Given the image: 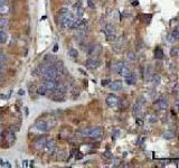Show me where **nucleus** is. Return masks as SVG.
Returning <instances> with one entry per match:
<instances>
[{"instance_id":"obj_16","label":"nucleus","mask_w":179,"mask_h":168,"mask_svg":"<svg viewBox=\"0 0 179 168\" xmlns=\"http://www.w3.org/2000/svg\"><path fill=\"white\" fill-rule=\"evenodd\" d=\"M122 86H123V83L121 81H114L110 84V88L112 91H120L122 90Z\"/></svg>"},{"instance_id":"obj_46","label":"nucleus","mask_w":179,"mask_h":168,"mask_svg":"<svg viewBox=\"0 0 179 168\" xmlns=\"http://www.w3.org/2000/svg\"><path fill=\"white\" fill-rule=\"evenodd\" d=\"M119 163H120V160H119V159H115V160H114V164H113V166H118V165H119Z\"/></svg>"},{"instance_id":"obj_42","label":"nucleus","mask_w":179,"mask_h":168,"mask_svg":"<svg viewBox=\"0 0 179 168\" xmlns=\"http://www.w3.org/2000/svg\"><path fill=\"white\" fill-rule=\"evenodd\" d=\"M82 158H83V154H82V153H77L76 159H82Z\"/></svg>"},{"instance_id":"obj_49","label":"nucleus","mask_w":179,"mask_h":168,"mask_svg":"<svg viewBox=\"0 0 179 168\" xmlns=\"http://www.w3.org/2000/svg\"><path fill=\"white\" fill-rule=\"evenodd\" d=\"M176 108H177V111L179 112V103H178V102L176 103Z\"/></svg>"},{"instance_id":"obj_22","label":"nucleus","mask_w":179,"mask_h":168,"mask_svg":"<svg viewBox=\"0 0 179 168\" xmlns=\"http://www.w3.org/2000/svg\"><path fill=\"white\" fill-rule=\"evenodd\" d=\"M154 57H156L157 60H161V58L164 57V51H162L161 47H157V48L154 50Z\"/></svg>"},{"instance_id":"obj_23","label":"nucleus","mask_w":179,"mask_h":168,"mask_svg":"<svg viewBox=\"0 0 179 168\" xmlns=\"http://www.w3.org/2000/svg\"><path fill=\"white\" fill-rule=\"evenodd\" d=\"M68 56L72 58V60H75L78 57V52H77V50L75 48H69L68 50Z\"/></svg>"},{"instance_id":"obj_4","label":"nucleus","mask_w":179,"mask_h":168,"mask_svg":"<svg viewBox=\"0 0 179 168\" xmlns=\"http://www.w3.org/2000/svg\"><path fill=\"white\" fill-rule=\"evenodd\" d=\"M146 98L143 96H139L136 101V103L133 105V114L136 116H138L142 112V109H143V105L146 104Z\"/></svg>"},{"instance_id":"obj_17","label":"nucleus","mask_w":179,"mask_h":168,"mask_svg":"<svg viewBox=\"0 0 179 168\" xmlns=\"http://www.w3.org/2000/svg\"><path fill=\"white\" fill-rule=\"evenodd\" d=\"M103 31H104V34H105V35L115 34V27H114V25H112V24H108V25H105L104 29H103Z\"/></svg>"},{"instance_id":"obj_15","label":"nucleus","mask_w":179,"mask_h":168,"mask_svg":"<svg viewBox=\"0 0 179 168\" xmlns=\"http://www.w3.org/2000/svg\"><path fill=\"white\" fill-rule=\"evenodd\" d=\"M118 74L119 75H121V76H123V78H126V76H128L131 74V71H130V68H129L127 65L124 64L120 70H119V72H118Z\"/></svg>"},{"instance_id":"obj_2","label":"nucleus","mask_w":179,"mask_h":168,"mask_svg":"<svg viewBox=\"0 0 179 168\" xmlns=\"http://www.w3.org/2000/svg\"><path fill=\"white\" fill-rule=\"evenodd\" d=\"M55 124H56V118H51V119L49 118L47 120L39 119L34 124L33 129L35 130L36 132H38V133H45V132L49 131Z\"/></svg>"},{"instance_id":"obj_38","label":"nucleus","mask_w":179,"mask_h":168,"mask_svg":"<svg viewBox=\"0 0 179 168\" xmlns=\"http://www.w3.org/2000/svg\"><path fill=\"white\" fill-rule=\"evenodd\" d=\"M136 122H137V124H138L139 127H142V126H143V120H141L140 118H138V119L136 120Z\"/></svg>"},{"instance_id":"obj_12","label":"nucleus","mask_w":179,"mask_h":168,"mask_svg":"<svg viewBox=\"0 0 179 168\" xmlns=\"http://www.w3.org/2000/svg\"><path fill=\"white\" fill-rule=\"evenodd\" d=\"M100 61L99 60H95V58H89L87 61H86V67L90 68V70H95V68H98L99 66H100Z\"/></svg>"},{"instance_id":"obj_43","label":"nucleus","mask_w":179,"mask_h":168,"mask_svg":"<svg viewBox=\"0 0 179 168\" xmlns=\"http://www.w3.org/2000/svg\"><path fill=\"white\" fill-rule=\"evenodd\" d=\"M143 142H144V138H143V137H141L140 139H139V141H138V145H142Z\"/></svg>"},{"instance_id":"obj_14","label":"nucleus","mask_w":179,"mask_h":168,"mask_svg":"<svg viewBox=\"0 0 179 168\" xmlns=\"http://www.w3.org/2000/svg\"><path fill=\"white\" fill-rule=\"evenodd\" d=\"M46 142H47V138H45V137L38 138V139L35 141V148H36L37 150H41V149H44V147H45V145H46Z\"/></svg>"},{"instance_id":"obj_7","label":"nucleus","mask_w":179,"mask_h":168,"mask_svg":"<svg viewBox=\"0 0 179 168\" xmlns=\"http://www.w3.org/2000/svg\"><path fill=\"white\" fill-rule=\"evenodd\" d=\"M102 52V46L99 44H94L91 45L87 50V55L89 56H99Z\"/></svg>"},{"instance_id":"obj_40","label":"nucleus","mask_w":179,"mask_h":168,"mask_svg":"<svg viewBox=\"0 0 179 168\" xmlns=\"http://www.w3.org/2000/svg\"><path fill=\"white\" fill-rule=\"evenodd\" d=\"M167 40H168V41H170V43H174V41H175V38H174V37H172V35L170 34V35L167 37Z\"/></svg>"},{"instance_id":"obj_50","label":"nucleus","mask_w":179,"mask_h":168,"mask_svg":"<svg viewBox=\"0 0 179 168\" xmlns=\"http://www.w3.org/2000/svg\"><path fill=\"white\" fill-rule=\"evenodd\" d=\"M0 137H1V135H0Z\"/></svg>"},{"instance_id":"obj_33","label":"nucleus","mask_w":179,"mask_h":168,"mask_svg":"<svg viewBox=\"0 0 179 168\" xmlns=\"http://www.w3.org/2000/svg\"><path fill=\"white\" fill-rule=\"evenodd\" d=\"M87 6H89L91 9H95V2L93 0H87Z\"/></svg>"},{"instance_id":"obj_21","label":"nucleus","mask_w":179,"mask_h":168,"mask_svg":"<svg viewBox=\"0 0 179 168\" xmlns=\"http://www.w3.org/2000/svg\"><path fill=\"white\" fill-rule=\"evenodd\" d=\"M151 83L154 86H158L161 83V78L158 74H154V76H151Z\"/></svg>"},{"instance_id":"obj_9","label":"nucleus","mask_w":179,"mask_h":168,"mask_svg":"<svg viewBox=\"0 0 179 168\" xmlns=\"http://www.w3.org/2000/svg\"><path fill=\"white\" fill-rule=\"evenodd\" d=\"M44 150L47 154H53L56 150V141L54 139H47V142L44 147Z\"/></svg>"},{"instance_id":"obj_30","label":"nucleus","mask_w":179,"mask_h":168,"mask_svg":"<svg viewBox=\"0 0 179 168\" xmlns=\"http://www.w3.org/2000/svg\"><path fill=\"white\" fill-rule=\"evenodd\" d=\"M124 64H126V63H124V62H122V61L118 62V63L115 64V66H114V71L116 72V73H118V72H119V70H120V68H121V67H122V66H123Z\"/></svg>"},{"instance_id":"obj_29","label":"nucleus","mask_w":179,"mask_h":168,"mask_svg":"<svg viewBox=\"0 0 179 168\" xmlns=\"http://www.w3.org/2000/svg\"><path fill=\"white\" fill-rule=\"evenodd\" d=\"M171 35H172V37L175 38V40H178L179 39V28L174 29V30L171 31Z\"/></svg>"},{"instance_id":"obj_45","label":"nucleus","mask_w":179,"mask_h":168,"mask_svg":"<svg viewBox=\"0 0 179 168\" xmlns=\"http://www.w3.org/2000/svg\"><path fill=\"white\" fill-rule=\"evenodd\" d=\"M53 51H54V52H57V51H58V45H57V44H56V45L54 46V48H53Z\"/></svg>"},{"instance_id":"obj_18","label":"nucleus","mask_w":179,"mask_h":168,"mask_svg":"<svg viewBox=\"0 0 179 168\" xmlns=\"http://www.w3.org/2000/svg\"><path fill=\"white\" fill-rule=\"evenodd\" d=\"M85 35H86V30H75V33H74V37H75L76 40L84 39Z\"/></svg>"},{"instance_id":"obj_1","label":"nucleus","mask_w":179,"mask_h":168,"mask_svg":"<svg viewBox=\"0 0 179 168\" xmlns=\"http://www.w3.org/2000/svg\"><path fill=\"white\" fill-rule=\"evenodd\" d=\"M75 19L76 18L74 17V15L69 13L66 7H63L58 10V23L63 29H71L73 27Z\"/></svg>"},{"instance_id":"obj_44","label":"nucleus","mask_w":179,"mask_h":168,"mask_svg":"<svg viewBox=\"0 0 179 168\" xmlns=\"http://www.w3.org/2000/svg\"><path fill=\"white\" fill-rule=\"evenodd\" d=\"M78 72H81L83 75H86V72H85L84 70H82V68H78Z\"/></svg>"},{"instance_id":"obj_13","label":"nucleus","mask_w":179,"mask_h":168,"mask_svg":"<svg viewBox=\"0 0 179 168\" xmlns=\"http://www.w3.org/2000/svg\"><path fill=\"white\" fill-rule=\"evenodd\" d=\"M154 105L159 109V110H166L167 106H168V102H167V100L165 98H159L156 102H154Z\"/></svg>"},{"instance_id":"obj_41","label":"nucleus","mask_w":179,"mask_h":168,"mask_svg":"<svg viewBox=\"0 0 179 168\" xmlns=\"http://www.w3.org/2000/svg\"><path fill=\"white\" fill-rule=\"evenodd\" d=\"M104 157H105V158H112V155H111L110 151H105V153H104Z\"/></svg>"},{"instance_id":"obj_8","label":"nucleus","mask_w":179,"mask_h":168,"mask_svg":"<svg viewBox=\"0 0 179 168\" xmlns=\"http://www.w3.org/2000/svg\"><path fill=\"white\" fill-rule=\"evenodd\" d=\"M119 98L118 96H115L113 94H110V95H108L106 96V99H105V103L108 106H110V108H115L118 104H119Z\"/></svg>"},{"instance_id":"obj_37","label":"nucleus","mask_w":179,"mask_h":168,"mask_svg":"<svg viewBox=\"0 0 179 168\" xmlns=\"http://www.w3.org/2000/svg\"><path fill=\"white\" fill-rule=\"evenodd\" d=\"M110 82H111L110 80H102V82H101V85H102V86H106V85H108Z\"/></svg>"},{"instance_id":"obj_19","label":"nucleus","mask_w":179,"mask_h":168,"mask_svg":"<svg viewBox=\"0 0 179 168\" xmlns=\"http://www.w3.org/2000/svg\"><path fill=\"white\" fill-rule=\"evenodd\" d=\"M55 62V57L54 55H46L43 60V64H46V65H53V63Z\"/></svg>"},{"instance_id":"obj_48","label":"nucleus","mask_w":179,"mask_h":168,"mask_svg":"<svg viewBox=\"0 0 179 168\" xmlns=\"http://www.w3.org/2000/svg\"><path fill=\"white\" fill-rule=\"evenodd\" d=\"M19 94H20V95H23V94H25V92H24L23 90H19Z\"/></svg>"},{"instance_id":"obj_31","label":"nucleus","mask_w":179,"mask_h":168,"mask_svg":"<svg viewBox=\"0 0 179 168\" xmlns=\"http://www.w3.org/2000/svg\"><path fill=\"white\" fill-rule=\"evenodd\" d=\"M106 40H108V41H115V40H116V35H115V34L106 35Z\"/></svg>"},{"instance_id":"obj_11","label":"nucleus","mask_w":179,"mask_h":168,"mask_svg":"<svg viewBox=\"0 0 179 168\" xmlns=\"http://www.w3.org/2000/svg\"><path fill=\"white\" fill-rule=\"evenodd\" d=\"M53 66L55 67V70L57 71L58 74H65L66 73V68H65L64 63L62 61H55L53 63Z\"/></svg>"},{"instance_id":"obj_3","label":"nucleus","mask_w":179,"mask_h":168,"mask_svg":"<svg viewBox=\"0 0 179 168\" xmlns=\"http://www.w3.org/2000/svg\"><path fill=\"white\" fill-rule=\"evenodd\" d=\"M84 131H85V136L93 140H101L103 137L102 127H93L89 129H84Z\"/></svg>"},{"instance_id":"obj_27","label":"nucleus","mask_w":179,"mask_h":168,"mask_svg":"<svg viewBox=\"0 0 179 168\" xmlns=\"http://www.w3.org/2000/svg\"><path fill=\"white\" fill-rule=\"evenodd\" d=\"M8 13H9V6H8V3H5V5L0 6V13L7 15Z\"/></svg>"},{"instance_id":"obj_10","label":"nucleus","mask_w":179,"mask_h":168,"mask_svg":"<svg viewBox=\"0 0 179 168\" xmlns=\"http://www.w3.org/2000/svg\"><path fill=\"white\" fill-rule=\"evenodd\" d=\"M84 15V8L81 2H77L74 5V17L75 18H81Z\"/></svg>"},{"instance_id":"obj_34","label":"nucleus","mask_w":179,"mask_h":168,"mask_svg":"<svg viewBox=\"0 0 179 168\" xmlns=\"http://www.w3.org/2000/svg\"><path fill=\"white\" fill-rule=\"evenodd\" d=\"M158 120H157V116H151L150 118H149V122L150 123H156Z\"/></svg>"},{"instance_id":"obj_24","label":"nucleus","mask_w":179,"mask_h":168,"mask_svg":"<svg viewBox=\"0 0 179 168\" xmlns=\"http://www.w3.org/2000/svg\"><path fill=\"white\" fill-rule=\"evenodd\" d=\"M7 40H8V35L3 30H0V44H5L7 43Z\"/></svg>"},{"instance_id":"obj_32","label":"nucleus","mask_w":179,"mask_h":168,"mask_svg":"<svg viewBox=\"0 0 179 168\" xmlns=\"http://www.w3.org/2000/svg\"><path fill=\"white\" fill-rule=\"evenodd\" d=\"M38 93L39 94H41V95H46V94H47V90L41 85V86L38 89Z\"/></svg>"},{"instance_id":"obj_25","label":"nucleus","mask_w":179,"mask_h":168,"mask_svg":"<svg viewBox=\"0 0 179 168\" xmlns=\"http://www.w3.org/2000/svg\"><path fill=\"white\" fill-rule=\"evenodd\" d=\"M127 60L130 61V62H134L137 60V54L134 52H128V54H127Z\"/></svg>"},{"instance_id":"obj_35","label":"nucleus","mask_w":179,"mask_h":168,"mask_svg":"<svg viewBox=\"0 0 179 168\" xmlns=\"http://www.w3.org/2000/svg\"><path fill=\"white\" fill-rule=\"evenodd\" d=\"M177 54H178V50H177V48H175V47L171 48V51H170V55H171V56H176Z\"/></svg>"},{"instance_id":"obj_26","label":"nucleus","mask_w":179,"mask_h":168,"mask_svg":"<svg viewBox=\"0 0 179 168\" xmlns=\"http://www.w3.org/2000/svg\"><path fill=\"white\" fill-rule=\"evenodd\" d=\"M164 138L167 140H170V139H174L175 138V132L174 131H166L164 133Z\"/></svg>"},{"instance_id":"obj_20","label":"nucleus","mask_w":179,"mask_h":168,"mask_svg":"<svg viewBox=\"0 0 179 168\" xmlns=\"http://www.w3.org/2000/svg\"><path fill=\"white\" fill-rule=\"evenodd\" d=\"M124 80H126V83H127L128 85H133V84H136V82H137V78H136V76H134L132 73H131L130 75H128V76H126Z\"/></svg>"},{"instance_id":"obj_47","label":"nucleus","mask_w":179,"mask_h":168,"mask_svg":"<svg viewBox=\"0 0 179 168\" xmlns=\"http://www.w3.org/2000/svg\"><path fill=\"white\" fill-rule=\"evenodd\" d=\"M5 3H7V0H0V6H2Z\"/></svg>"},{"instance_id":"obj_36","label":"nucleus","mask_w":179,"mask_h":168,"mask_svg":"<svg viewBox=\"0 0 179 168\" xmlns=\"http://www.w3.org/2000/svg\"><path fill=\"white\" fill-rule=\"evenodd\" d=\"M0 163H1V166H3V167H5V166H7V167H8V168H10V167H11V165H10V164H9L8 161H2V160H1Z\"/></svg>"},{"instance_id":"obj_6","label":"nucleus","mask_w":179,"mask_h":168,"mask_svg":"<svg viewBox=\"0 0 179 168\" xmlns=\"http://www.w3.org/2000/svg\"><path fill=\"white\" fill-rule=\"evenodd\" d=\"M43 86L47 90V92H53L57 89L58 86V81H55V80H44V83H43Z\"/></svg>"},{"instance_id":"obj_39","label":"nucleus","mask_w":179,"mask_h":168,"mask_svg":"<svg viewBox=\"0 0 179 168\" xmlns=\"http://www.w3.org/2000/svg\"><path fill=\"white\" fill-rule=\"evenodd\" d=\"M119 133H120V131H119V130H114V131H113V133H112V138L115 139V138L119 136Z\"/></svg>"},{"instance_id":"obj_28","label":"nucleus","mask_w":179,"mask_h":168,"mask_svg":"<svg viewBox=\"0 0 179 168\" xmlns=\"http://www.w3.org/2000/svg\"><path fill=\"white\" fill-rule=\"evenodd\" d=\"M9 25V20L7 18H0V29H3Z\"/></svg>"},{"instance_id":"obj_5","label":"nucleus","mask_w":179,"mask_h":168,"mask_svg":"<svg viewBox=\"0 0 179 168\" xmlns=\"http://www.w3.org/2000/svg\"><path fill=\"white\" fill-rule=\"evenodd\" d=\"M49 98L53 101H55V102H62V101L65 100V92L61 91L59 89H56V90L53 91L51 93Z\"/></svg>"}]
</instances>
